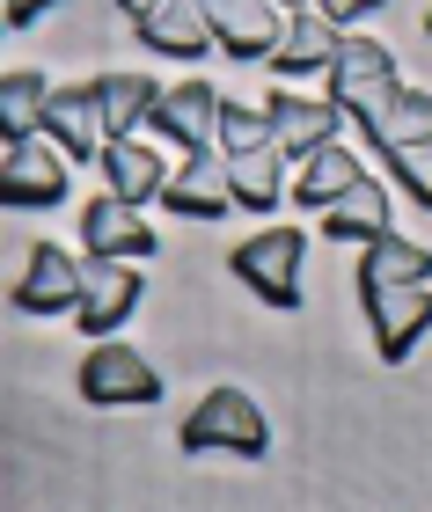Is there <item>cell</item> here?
<instances>
[{
    "instance_id": "1",
    "label": "cell",
    "mask_w": 432,
    "mask_h": 512,
    "mask_svg": "<svg viewBox=\"0 0 432 512\" xmlns=\"http://www.w3.org/2000/svg\"><path fill=\"white\" fill-rule=\"evenodd\" d=\"M396 59H389V44H374V37H337V59H330V103L345 110V118L367 132L381 110L396 103Z\"/></svg>"
},
{
    "instance_id": "2",
    "label": "cell",
    "mask_w": 432,
    "mask_h": 512,
    "mask_svg": "<svg viewBox=\"0 0 432 512\" xmlns=\"http://www.w3.org/2000/svg\"><path fill=\"white\" fill-rule=\"evenodd\" d=\"M264 447H271L264 410H257V395H242V388H213L206 403L184 417V454H235V461H257Z\"/></svg>"
},
{
    "instance_id": "3",
    "label": "cell",
    "mask_w": 432,
    "mask_h": 512,
    "mask_svg": "<svg viewBox=\"0 0 432 512\" xmlns=\"http://www.w3.org/2000/svg\"><path fill=\"white\" fill-rule=\"evenodd\" d=\"M301 264H308L301 227H257L249 242H235V278L271 308H301Z\"/></svg>"
},
{
    "instance_id": "4",
    "label": "cell",
    "mask_w": 432,
    "mask_h": 512,
    "mask_svg": "<svg viewBox=\"0 0 432 512\" xmlns=\"http://www.w3.org/2000/svg\"><path fill=\"white\" fill-rule=\"evenodd\" d=\"M81 403H96V410L162 403V374H154L147 352H132V344H118V337H96V352L81 359Z\"/></svg>"
},
{
    "instance_id": "5",
    "label": "cell",
    "mask_w": 432,
    "mask_h": 512,
    "mask_svg": "<svg viewBox=\"0 0 432 512\" xmlns=\"http://www.w3.org/2000/svg\"><path fill=\"white\" fill-rule=\"evenodd\" d=\"M66 169H74V154H66L52 132H44V139H37V132H30V139H8V161H0V198H8V205H59L66 183H74Z\"/></svg>"
},
{
    "instance_id": "6",
    "label": "cell",
    "mask_w": 432,
    "mask_h": 512,
    "mask_svg": "<svg viewBox=\"0 0 432 512\" xmlns=\"http://www.w3.org/2000/svg\"><path fill=\"white\" fill-rule=\"evenodd\" d=\"M162 205H169L176 220H220L227 205H235V169H227V154H220V147H191V154L169 169Z\"/></svg>"
},
{
    "instance_id": "7",
    "label": "cell",
    "mask_w": 432,
    "mask_h": 512,
    "mask_svg": "<svg viewBox=\"0 0 432 512\" xmlns=\"http://www.w3.org/2000/svg\"><path fill=\"white\" fill-rule=\"evenodd\" d=\"M140 264L132 256H88V278H81V308H74V322L88 337H118V322L140 308Z\"/></svg>"
},
{
    "instance_id": "8",
    "label": "cell",
    "mask_w": 432,
    "mask_h": 512,
    "mask_svg": "<svg viewBox=\"0 0 432 512\" xmlns=\"http://www.w3.org/2000/svg\"><path fill=\"white\" fill-rule=\"evenodd\" d=\"M220 88L213 81H176V88H162L154 96V110H147V125L162 132V139H176V154H191V147H220Z\"/></svg>"
},
{
    "instance_id": "9",
    "label": "cell",
    "mask_w": 432,
    "mask_h": 512,
    "mask_svg": "<svg viewBox=\"0 0 432 512\" xmlns=\"http://www.w3.org/2000/svg\"><path fill=\"white\" fill-rule=\"evenodd\" d=\"M359 300H367V322H374V352L389 366H403L418 352V337L432 330V293L425 286H374Z\"/></svg>"
},
{
    "instance_id": "10",
    "label": "cell",
    "mask_w": 432,
    "mask_h": 512,
    "mask_svg": "<svg viewBox=\"0 0 432 512\" xmlns=\"http://www.w3.org/2000/svg\"><path fill=\"white\" fill-rule=\"evenodd\" d=\"M81 278H88L81 256H66L59 242H37L22 278H15V308L22 315H74L81 308Z\"/></svg>"
},
{
    "instance_id": "11",
    "label": "cell",
    "mask_w": 432,
    "mask_h": 512,
    "mask_svg": "<svg viewBox=\"0 0 432 512\" xmlns=\"http://www.w3.org/2000/svg\"><path fill=\"white\" fill-rule=\"evenodd\" d=\"M213 22V44L220 52H235V59H271L279 52V37H286V8H271V0H198Z\"/></svg>"
},
{
    "instance_id": "12",
    "label": "cell",
    "mask_w": 432,
    "mask_h": 512,
    "mask_svg": "<svg viewBox=\"0 0 432 512\" xmlns=\"http://www.w3.org/2000/svg\"><path fill=\"white\" fill-rule=\"evenodd\" d=\"M44 132L59 139L74 161H103L110 147V118H103V88L96 81H81V88H59L52 110H44Z\"/></svg>"
},
{
    "instance_id": "13",
    "label": "cell",
    "mask_w": 432,
    "mask_h": 512,
    "mask_svg": "<svg viewBox=\"0 0 432 512\" xmlns=\"http://www.w3.org/2000/svg\"><path fill=\"white\" fill-rule=\"evenodd\" d=\"M271 139H279V154L286 161H301V154H315V147H330L337 139V118H345V110L337 103H315V96H293V88L279 81L271 88Z\"/></svg>"
},
{
    "instance_id": "14",
    "label": "cell",
    "mask_w": 432,
    "mask_h": 512,
    "mask_svg": "<svg viewBox=\"0 0 432 512\" xmlns=\"http://www.w3.org/2000/svg\"><path fill=\"white\" fill-rule=\"evenodd\" d=\"M81 242H88V256H154V242L162 235H147V220H140V205H125L118 191H103L96 205L81 213Z\"/></svg>"
},
{
    "instance_id": "15",
    "label": "cell",
    "mask_w": 432,
    "mask_h": 512,
    "mask_svg": "<svg viewBox=\"0 0 432 512\" xmlns=\"http://www.w3.org/2000/svg\"><path fill=\"white\" fill-rule=\"evenodd\" d=\"M140 44H147V52H162V59H206L213 22H206L198 0H154V8L140 15Z\"/></svg>"
},
{
    "instance_id": "16",
    "label": "cell",
    "mask_w": 432,
    "mask_h": 512,
    "mask_svg": "<svg viewBox=\"0 0 432 512\" xmlns=\"http://www.w3.org/2000/svg\"><path fill=\"white\" fill-rule=\"evenodd\" d=\"M330 59H337V22L323 8H308V15L286 22L279 52H271V74L293 88V81H308V74H330Z\"/></svg>"
},
{
    "instance_id": "17",
    "label": "cell",
    "mask_w": 432,
    "mask_h": 512,
    "mask_svg": "<svg viewBox=\"0 0 432 512\" xmlns=\"http://www.w3.org/2000/svg\"><path fill=\"white\" fill-rule=\"evenodd\" d=\"M103 176H110V191H118L125 205H147V198H162L169 161H162V147H147L140 132H125V139L103 147Z\"/></svg>"
},
{
    "instance_id": "18",
    "label": "cell",
    "mask_w": 432,
    "mask_h": 512,
    "mask_svg": "<svg viewBox=\"0 0 432 512\" xmlns=\"http://www.w3.org/2000/svg\"><path fill=\"white\" fill-rule=\"evenodd\" d=\"M359 176H367L359 154L345 147V139H330V147H315V154L293 161V198H301V205H337Z\"/></svg>"
},
{
    "instance_id": "19",
    "label": "cell",
    "mask_w": 432,
    "mask_h": 512,
    "mask_svg": "<svg viewBox=\"0 0 432 512\" xmlns=\"http://www.w3.org/2000/svg\"><path fill=\"white\" fill-rule=\"evenodd\" d=\"M374 286H432V249L403 235H374L367 256H359V293Z\"/></svg>"
},
{
    "instance_id": "20",
    "label": "cell",
    "mask_w": 432,
    "mask_h": 512,
    "mask_svg": "<svg viewBox=\"0 0 432 512\" xmlns=\"http://www.w3.org/2000/svg\"><path fill=\"white\" fill-rule=\"evenodd\" d=\"M323 235H337V242H374V235H389V191H381L374 176H359L337 205H323Z\"/></svg>"
},
{
    "instance_id": "21",
    "label": "cell",
    "mask_w": 432,
    "mask_h": 512,
    "mask_svg": "<svg viewBox=\"0 0 432 512\" xmlns=\"http://www.w3.org/2000/svg\"><path fill=\"white\" fill-rule=\"evenodd\" d=\"M52 96L59 88L37 74V66H15L8 81H0V132L8 139H30L37 125H44V110H52Z\"/></svg>"
},
{
    "instance_id": "22",
    "label": "cell",
    "mask_w": 432,
    "mask_h": 512,
    "mask_svg": "<svg viewBox=\"0 0 432 512\" xmlns=\"http://www.w3.org/2000/svg\"><path fill=\"white\" fill-rule=\"evenodd\" d=\"M227 169H235V205H249V213H271V205L286 198V154L279 147L227 154Z\"/></svg>"
},
{
    "instance_id": "23",
    "label": "cell",
    "mask_w": 432,
    "mask_h": 512,
    "mask_svg": "<svg viewBox=\"0 0 432 512\" xmlns=\"http://www.w3.org/2000/svg\"><path fill=\"white\" fill-rule=\"evenodd\" d=\"M96 88H103V118H110V139L140 132V125H147V110H154V96H162V88H154L147 74H103Z\"/></svg>"
},
{
    "instance_id": "24",
    "label": "cell",
    "mask_w": 432,
    "mask_h": 512,
    "mask_svg": "<svg viewBox=\"0 0 432 512\" xmlns=\"http://www.w3.org/2000/svg\"><path fill=\"white\" fill-rule=\"evenodd\" d=\"M425 132H432V96H425V88H396V103L367 125V139H374L381 154L403 147V139H425Z\"/></svg>"
},
{
    "instance_id": "25",
    "label": "cell",
    "mask_w": 432,
    "mask_h": 512,
    "mask_svg": "<svg viewBox=\"0 0 432 512\" xmlns=\"http://www.w3.org/2000/svg\"><path fill=\"white\" fill-rule=\"evenodd\" d=\"M249 147H279V139H271V110L220 103V154H249Z\"/></svg>"
},
{
    "instance_id": "26",
    "label": "cell",
    "mask_w": 432,
    "mask_h": 512,
    "mask_svg": "<svg viewBox=\"0 0 432 512\" xmlns=\"http://www.w3.org/2000/svg\"><path fill=\"white\" fill-rule=\"evenodd\" d=\"M381 161L403 176V191H411L418 205H432V132H425V139H403V147H389Z\"/></svg>"
},
{
    "instance_id": "27",
    "label": "cell",
    "mask_w": 432,
    "mask_h": 512,
    "mask_svg": "<svg viewBox=\"0 0 432 512\" xmlns=\"http://www.w3.org/2000/svg\"><path fill=\"white\" fill-rule=\"evenodd\" d=\"M315 8H323V15L337 22V30H352L359 15H374V8H381V0H315Z\"/></svg>"
},
{
    "instance_id": "28",
    "label": "cell",
    "mask_w": 432,
    "mask_h": 512,
    "mask_svg": "<svg viewBox=\"0 0 432 512\" xmlns=\"http://www.w3.org/2000/svg\"><path fill=\"white\" fill-rule=\"evenodd\" d=\"M44 8H59V0H8V22H15V30H30Z\"/></svg>"
},
{
    "instance_id": "29",
    "label": "cell",
    "mask_w": 432,
    "mask_h": 512,
    "mask_svg": "<svg viewBox=\"0 0 432 512\" xmlns=\"http://www.w3.org/2000/svg\"><path fill=\"white\" fill-rule=\"evenodd\" d=\"M271 8H286V15H308V0H271Z\"/></svg>"
},
{
    "instance_id": "30",
    "label": "cell",
    "mask_w": 432,
    "mask_h": 512,
    "mask_svg": "<svg viewBox=\"0 0 432 512\" xmlns=\"http://www.w3.org/2000/svg\"><path fill=\"white\" fill-rule=\"evenodd\" d=\"M118 8H125V15H147V8H154V0H118Z\"/></svg>"
},
{
    "instance_id": "31",
    "label": "cell",
    "mask_w": 432,
    "mask_h": 512,
    "mask_svg": "<svg viewBox=\"0 0 432 512\" xmlns=\"http://www.w3.org/2000/svg\"><path fill=\"white\" fill-rule=\"evenodd\" d=\"M425 30H432V15H425Z\"/></svg>"
}]
</instances>
